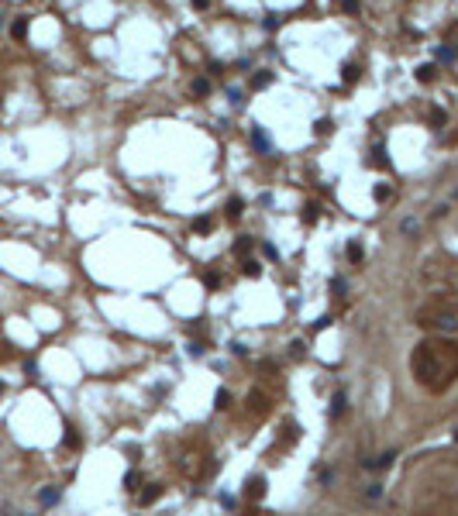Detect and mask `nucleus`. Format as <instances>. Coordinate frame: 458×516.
<instances>
[{"label": "nucleus", "instance_id": "1", "mask_svg": "<svg viewBox=\"0 0 458 516\" xmlns=\"http://www.w3.org/2000/svg\"><path fill=\"white\" fill-rule=\"evenodd\" d=\"M420 324H431V327H441V330H455V327H458V317H455V313H434L431 320H420Z\"/></svg>", "mask_w": 458, "mask_h": 516}, {"label": "nucleus", "instance_id": "2", "mask_svg": "<svg viewBox=\"0 0 458 516\" xmlns=\"http://www.w3.org/2000/svg\"><path fill=\"white\" fill-rule=\"evenodd\" d=\"M245 496H248V499H262V496H265V478H262V475H252V478L245 482Z\"/></svg>", "mask_w": 458, "mask_h": 516}, {"label": "nucleus", "instance_id": "3", "mask_svg": "<svg viewBox=\"0 0 458 516\" xmlns=\"http://www.w3.org/2000/svg\"><path fill=\"white\" fill-rule=\"evenodd\" d=\"M369 165H372V169H389V158H386V145H372V151H369Z\"/></svg>", "mask_w": 458, "mask_h": 516}, {"label": "nucleus", "instance_id": "4", "mask_svg": "<svg viewBox=\"0 0 458 516\" xmlns=\"http://www.w3.org/2000/svg\"><path fill=\"white\" fill-rule=\"evenodd\" d=\"M252 145L258 148V151H265V155H269V151H272V138H269L262 128H252Z\"/></svg>", "mask_w": 458, "mask_h": 516}, {"label": "nucleus", "instance_id": "5", "mask_svg": "<svg viewBox=\"0 0 458 516\" xmlns=\"http://www.w3.org/2000/svg\"><path fill=\"white\" fill-rule=\"evenodd\" d=\"M434 79H438V66H434V62L417 66V83H434Z\"/></svg>", "mask_w": 458, "mask_h": 516}, {"label": "nucleus", "instance_id": "6", "mask_svg": "<svg viewBox=\"0 0 458 516\" xmlns=\"http://www.w3.org/2000/svg\"><path fill=\"white\" fill-rule=\"evenodd\" d=\"M241 214H245V200L241 196H231L228 200V221H238Z\"/></svg>", "mask_w": 458, "mask_h": 516}, {"label": "nucleus", "instance_id": "7", "mask_svg": "<svg viewBox=\"0 0 458 516\" xmlns=\"http://www.w3.org/2000/svg\"><path fill=\"white\" fill-rule=\"evenodd\" d=\"M331 417H334V420L345 417V392H334V399H331Z\"/></svg>", "mask_w": 458, "mask_h": 516}, {"label": "nucleus", "instance_id": "8", "mask_svg": "<svg viewBox=\"0 0 458 516\" xmlns=\"http://www.w3.org/2000/svg\"><path fill=\"white\" fill-rule=\"evenodd\" d=\"M158 496H162V489H158V485H149V489H145V492L138 496V503H142V506H152Z\"/></svg>", "mask_w": 458, "mask_h": 516}, {"label": "nucleus", "instance_id": "9", "mask_svg": "<svg viewBox=\"0 0 458 516\" xmlns=\"http://www.w3.org/2000/svg\"><path fill=\"white\" fill-rule=\"evenodd\" d=\"M38 503H42V506H55V503H59V492H55V489H42V492H38Z\"/></svg>", "mask_w": 458, "mask_h": 516}, {"label": "nucleus", "instance_id": "10", "mask_svg": "<svg viewBox=\"0 0 458 516\" xmlns=\"http://www.w3.org/2000/svg\"><path fill=\"white\" fill-rule=\"evenodd\" d=\"M214 406H217V410H228L231 406V392L228 389H217V392H214Z\"/></svg>", "mask_w": 458, "mask_h": 516}, {"label": "nucleus", "instance_id": "11", "mask_svg": "<svg viewBox=\"0 0 458 516\" xmlns=\"http://www.w3.org/2000/svg\"><path fill=\"white\" fill-rule=\"evenodd\" d=\"M272 83V73H255L252 76V90H265Z\"/></svg>", "mask_w": 458, "mask_h": 516}, {"label": "nucleus", "instance_id": "12", "mask_svg": "<svg viewBox=\"0 0 458 516\" xmlns=\"http://www.w3.org/2000/svg\"><path fill=\"white\" fill-rule=\"evenodd\" d=\"M10 35H14V38H24V35H28V17H17V21L10 24Z\"/></svg>", "mask_w": 458, "mask_h": 516}, {"label": "nucleus", "instance_id": "13", "mask_svg": "<svg viewBox=\"0 0 458 516\" xmlns=\"http://www.w3.org/2000/svg\"><path fill=\"white\" fill-rule=\"evenodd\" d=\"M358 73H362V69H358V62H348V66L341 69V76H345V83H355V79H358Z\"/></svg>", "mask_w": 458, "mask_h": 516}, {"label": "nucleus", "instance_id": "14", "mask_svg": "<svg viewBox=\"0 0 458 516\" xmlns=\"http://www.w3.org/2000/svg\"><path fill=\"white\" fill-rule=\"evenodd\" d=\"M210 227H214V221H210V217H193V231H197V234H207Z\"/></svg>", "mask_w": 458, "mask_h": 516}, {"label": "nucleus", "instance_id": "15", "mask_svg": "<svg viewBox=\"0 0 458 516\" xmlns=\"http://www.w3.org/2000/svg\"><path fill=\"white\" fill-rule=\"evenodd\" d=\"M252 251V237H234V255H248Z\"/></svg>", "mask_w": 458, "mask_h": 516}, {"label": "nucleus", "instance_id": "16", "mask_svg": "<svg viewBox=\"0 0 458 516\" xmlns=\"http://www.w3.org/2000/svg\"><path fill=\"white\" fill-rule=\"evenodd\" d=\"M317 214H320V207H317V203H306L304 207V224H317Z\"/></svg>", "mask_w": 458, "mask_h": 516}, {"label": "nucleus", "instance_id": "17", "mask_svg": "<svg viewBox=\"0 0 458 516\" xmlns=\"http://www.w3.org/2000/svg\"><path fill=\"white\" fill-rule=\"evenodd\" d=\"M438 59L441 62H455V45H441L438 48Z\"/></svg>", "mask_w": 458, "mask_h": 516}, {"label": "nucleus", "instance_id": "18", "mask_svg": "<svg viewBox=\"0 0 458 516\" xmlns=\"http://www.w3.org/2000/svg\"><path fill=\"white\" fill-rule=\"evenodd\" d=\"M138 485H142V475H138V471H128V475H124V489H131V492H135Z\"/></svg>", "mask_w": 458, "mask_h": 516}, {"label": "nucleus", "instance_id": "19", "mask_svg": "<svg viewBox=\"0 0 458 516\" xmlns=\"http://www.w3.org/2000/svg\"><path fill=\"white\" fill-rule=\"evenodd\" d=\"M193 93H197V96H207V93H210V83H207V79H193Z\"/></svg>", "mask_w": 458, "mask_h": 516}, {"label": "nucleus", "instance_id": "20", "mask_svg": "<svg viewBox=\"0 0 458 516\" xmlns=\"http://www.w3.org/2000/svg\"><path fill=\"white\" fill-rule=\"evenodd\" d=\"M345 251H348V258H352V262H362V244H358V241H352Z\"/></svg>", "mask_w": 458, "mask_h": 516}, {"label": "nucleus", "instance_id": "21", "mask_svg": "<svg viewBox=\"0 0 458 516\" xmlns=\"http://www.w3.org/2000/svg\"><path fill=\"white\" fill-rule=\"evenodd\" d=\"M204 286H207V289H217V286H221V276H217V272H204Z\"/></svg>", "mask_w": 458, "mask_h": 516}, {"label": "nucleus", "instance_id": "22", "mask_svg": "<svg viewBox=\"0 0 458 516\" xmlns=\"http://www.w3.org/2000/svg\"><path fill=\"white\" fill-rule=\"evenodd\" d=\"M258 272H262V265H258V262H252V258H245V276H252V279H255Z\"/></svg>", "mask_w": 458, "mask_h": 516}, {"label": "nucleus", "instance_id": "23", "mask_svg": "<svg viewBox=\"0 0 458 516\" xmlns=\"http://www.w3.org/2000/svg\"><path fill=\"white\" fill-rule=\"evenodd\" d=\"M62 441H66V447H79V434L73 427H66V437H62Z\"/></svg>", "mask_w": 458, "mask_h": 516}, {"label": "nucleus", "instance_id": "24", "mask_svg": "<svg viewBox=\"0 0 458 516\" xmlns=\"http://www.w3.org/2000/svg\"><path fill=\"white\" fill-rule=\"evenodd\" d=\"M262 28H265V31H276V28H279V14H269V17L262 21Z\"/></svg>", "mask_w": 458, "mask_h": 516}, {"label": "nucleus", "instance_id": "25", "mask_svg": "<svg viewBox=\"0 0 458 516\" xmlns=\"http://www.w3.org/2000/svg\"><path fill=\"white\" fill-rule=\"evenodd\" d=\"M331 128H334V124H331V121H327V117H324V121H317V124H313V131H317V135H331Z\"/></svg>", "mask_w": 458, "mask_h": 516}, {"label": "nucleus", "instance_id": "26", "mask_svg": "<svg viewBox=\"0 0 458 516\" xmlns=\"http://www.w3.org/2000/svg\"><path fill=\"white\" fill-rule=\"evenodd\" d=\"M228 100L234 107H241V103H245V93H241V90H228Z\"/></svg>", "mask_w": 458, "mask_h": 516}, {"label": "nucleus", "instance_id": "27", "mask_svg": "<svg viewBox=\"0 0 458 516\" xmlns=\"http://www.w3.org/2000/svg\"><path fill=\"white\" fill-rule=\"evenodd\" d=\"M290 355L293 358H304V341H290Z\"/></svg>", "mask_w": 458, "mask_h": 516}, {"label": "nucleus", "instance_id": "28", "mask_svg": "<svg viewBox=\"0 0 458 516\" xmlns=\"http://www.w3.org/2000/svg\"><path fill=\"white\" fill-rule=\"evenodd\" d=\"M331 289H334V293L341 296L345 289H348V286H345V279H341V276H334V279H331Z\"/></svg>", "mask_w": 458, "mask_h": 516}, {"label": "nucleus", "instance_id": "29", "mask_svg": "<svg viewBox=\"0 0 458 516\" xmlns=\"http://www.w3.org/2000/svg\"><path fill=\"white\" fill-rule=\"evenodd\" d=\"M431 121H434V124H445L448 117H445V110H441V107H434V110H431Z\"/></svg>", "mask_w": 458, "mask_h": 516}, {"label": "nucleus", "instance_id": "30", "mask_svg": "<svg viewBox=\"0 0 458 516\" xmlns=\"http://www.w3.org/2000/svg\"><path fill=\"white\" fill-rule=\"evenodd\" d=\"M403 234H417V221H413V217L403 221Z\"/></svg>", "mask_w": 458, "mask_h": 516}, {"label": "nucleus", "instance_id": "31", "mask_svg": "<svg viewBox=\"0 0 458 516\" xmlns=\"http://www.w3.org/2000/svg\"><path fill=\"white\" fill-rule=\"evenodd\" d=\"M376 200H379V203L389 200V186H376Z\"/></svg>", "mask_w": 458, "mask_h": 516}, {"label": "nucleus", "instance_id": "32", "mask_svg": "<svg viewBox=\"0 0 458 516\" xmlns=\"http://www.w3.org/2000/svg\"><path fill=\"white\" fill-rule=\"evenodd\" d=\"M341 7H345L348 14H358V0H341Z\"/></svg>", "mask_w": 458, "mask_h": 516}, {"label": "nucleus", "instance_id": "33", "mask_svg": "<svg viewBox=\"0 0 458 516\" xmlns=\"http://www.w3.org/2000/svg\"><path fill=\"white\" fill-rule=\"evenodd\" d=\"M324 327H331V317H320V320H313V330H324Z\"/></svg>", "mask_w": 458, "mask_h": 516}, {"label": "nucleus", "instance_id": "34", "mask_svg": "<svg viewBox=\"0 0 458 516\" xmlns=\"http://www.w3.org/2000/svg\"><path fill=\"white\" fill-rule=\"evenodd\" d=\"M231 351H234V355H248V348H245L241 341H231Z\"/></svg>", "mask_w": 458, "mask_h": 516}, {"label": "nucleus", "instance_id": "35", "mask_svg": "<svg viewBox=\"0 0 458 516\" xmlns=\"http://www.w3.org/2000/svg\"><path fill=\"white\" fill-rule=\"evenodd\" d=\"M365 496H369V499H379V496H382V485H372V489H369Z\"/></svg>", "mask_w": 458, "mask_h": 516}, {"label": "nucleus", "instance_id": "36", "mask_svg": "<svg viewBox=\"0 0 458 516\" xmlns=\"http://www.w3.org/2000/svg\"><path fill=\"white\" fill-rule=\"evenodd\" d=\"M210 7V0H193V10H207Z\"/></svg>", "mask_w": 458, "mask_h": 516}, {"label": "nucleus", "instance_id": "37", "mask_svg": "<svg viewBox=\"0 0 458 516\" xmlns=\"http://www.w3.org/2000/svg\"><path fill=\"white\" fill-rule=\"evenodd\" d=\"M0 392H3V382H0Z\"/></svg>", "mask_w": 458, "mask_h": 516}, {"label": "nucleus", "instance_id": "38", "mask_svg": "<svg viewBox=\"0 0 458 516\" xmlns=\"http://www.w3.org/2000/svg\"><path fill=\"white\" fill-rule=\"evenodd\" d=\"M455 441H458V430H455Z\"/></svg>", "mask_w": 458, "mask_h": 516}, {"label": "nucleus", "instance_id": "39", "mask_svg": "<svg viewBox=\"0 0 458 516\" xmlns=\"http://www.w3.org/2000/svg\"><path fill=\"white\" fill-rule=\"evenodd\" d=\"M0 24H3V21H0Z\"/></svg>", "mask_w": 458, "mask_h": 516}]
</instances>
